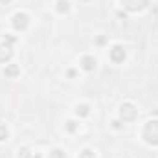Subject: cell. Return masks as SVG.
Here are the masks:
<instances>
[{
	"label": "cell",
	"mask_w": 158,
	"mask_h": 158,
	"mask_svg": "<svg viewBox=\"0 0 158 158\" xmlns=\"http://www.w3.org/2000/svg\"><path fill=\"white\" fill-rule=\"evenodd\" d=\"M142 136L149 145H158V119H149L145 123Z\"/></svg>",
	"instance_id": "6da1fadb"
},
{
	"label": "cell",
	"mask_w": 158,
	"mask_h": 158,
	"mask_svg": "<svg viewBox=\"0 0 158 158\" xmlns=\"http://www.w3.org/2000/svg\"><path fill=\"white\" fill-rule=\"evenodd\" d=\"M7 39V42L4 40L2 44H0V63H7L11 57H13V42H15V39L13 37H6Z\"/></svg>",
	"instance_id": "7a4b0ae2"
},
{
	"label": "cell",
	"mask_w": 158,
	"mask_h": 158,
	"mask_svg": "<svg viewBox=\"0 0 158 158\" xmlns=\"http://www.w3.org/2000/svg\"><path fill=\"white\" fill-rule=\"evenodd\" d=\"M119 116L123 121H134L136 116H138V109H134L132 103H123L119 107Z\"/></svg>",
	"instance_id": "3957f363"
},
{
	"label": "cell",
	"mask_w": 158,
	"mask_h": 158,
	"mask_svg": "<svg viewBox=\"0 0 158 158\" xmlns=\"http://www.w3.org/2000/svg\"><path fill=\"white\" fill-rule=\"evenodd\" d=\"M147 4H149V0H121V6L127 11H132V13H138V11L145 9Z\"/></svg>",
	"instance_id": "277c9868"
},
{
	"label": "cell",
	"mask_w": 158,
	"mask_h": 158,
	"mask_svg": "<svg viewBox=\"0 0 158 158\" xmlns=\"http://www.w3.org/2000/svg\"><path fill=\"white\" fill-rule=\"evenodd\" d=\"M11 24H13V28H15V30L24 31V30L28 28V24H30V17H28L26 13H15V15H13Z\"/></svg>",
	"instance_id": "5b68a950"
},
{
	"label": "cell",
	"mask_w": 158,
	"mask_h": 158,
	"mask_svg": "<svg viewBox=\"0 0 158 158\" xmlns=\"http://www.w3.org/2000/svg\"><path fill=\"white\" fill-rule=\"evenodd\" d=\"M110 61L116 63V64L125 61V50H123V46H119V44L112 46V50H110Z\"/></svg>",
	"instance_id": "8992f818"
},
{
	"label": "cell",
	"mask_w": 158,
	"mask_h": 158,
	"mask_svg": "<svg viewBox=\"0 0 158 158\" xmlns=\"http://www.w3.org/2000/svg\"><path fill=\"white\" fill-rule=\"evenodd\" d=\"M81 66H83L86 72H92V70L96 68V59L90 57V55H85V57L81 59Z\"/></svg>",
	"instance_id": "52a82bcc"
},
{
	"label": "cell",
	"mask_w": 158,
	"mask_h": 158,
	"mask_svg": "<svg viewBox=\"0 0 158 158\" xmlns=\"http://www.w3.org/2000/svg\"><path fill=\"white\" fill-rule=\"evenodd\" d=\"M20 74V68L17 66V64H7L6 68H4V76L6 77H17Z\"/></svg>",
	"instance_id": "ba28073f"
},
{
	"label": "cell",
	"mask_w": 158,
	"mask_h": 158,
	"mask_svg": "<svg viewBox=\"0 0 158 158\" xmlns=\"http://www.w3.org/2000/svg\"><path fill=\"white\" fill-rule=\"evenodd\" d=\"M70 9V2L68 0H57V11L59 13H68Z\"/></svg>",
	"instance_id": "9c48e42d"
},
{
	"label": "cell",
	"mask_w": 158,
	"mask_h": 158,
	"mask_svg": "<svg viewBox=\"0 0 158 158\" xmlns=\"http://www.w3.org/2000/svg\"><path fill=\"white\" fill-rule=\"evenodd\" d=\"M76 114H77V116H88V114H90V107H88L86 103L77 105V109H76Z\"/></svg>",
	"instance_id": "30bf717a"
},
{
	"label": "cell",
	"mask_w": 158,
	"mask_h": 158,
	"mask_svg": "<svg viewBox=\"0 0 158 158\" xmlns=\"http://www.w3.org/2000/svg\"><path fill=\"white\" fill-rule=\"evenodd\" d=\"M50 158H66V155H64L63 149H53V151L50 153Z\"/></svg>",
	"instance_id": "8fae6325"
},
{
	"label": "cell",
	"mask_w": 158,
	"mask_h": 158,
	"mask_svg": "<svg viewBox=\"0 0 158 158\" xmlns=\"http://www.w3.org/2000/svg\"><path fill=\"white\" fill-rule=\"evenodd\" d=\"M79 158H96V155H94L92 149H83V151L79 153Z\"/></svg>",
	"instance_id": "7c38bea8"
},
{
	"label": "cell",
	"mask_w": 158,
	"mask_h": 158,
	"mask_svg": "<svg viewBox=\"0 0 158 158\" xmlns=\"http://www.w3.org/2000/svg\"><path fill=\"white\" fill-rule=\"evenodd\" d=\"M4 140H7V127L4 123H0V142H4Z\"/></svg>",
	"instance_id": "4fadbf2b"
},
{
	"label": "cell",
	"mask_w": 158,
	"mask_h": 158,
	"mask_svg": "<svg viewBox=\"0 0 158 158\" xmlns=\"http://www.w3.org/2000/svg\"><path fill=\"white\" fill-rule=\"evenodd\" d=\"M66 127H68L70 132H74L76 131V121H66Z\"/></svg>",
	"instance_id": "5bb4252c"
},
{
	"label": "cell",
	"mask_w": 158,
	"mask_h": 158,
	"mask_svg": "<svg viewBox=\"0 0 158 158\" xmlns=\"http://www.w3.org/2000/svg\"><path fill=\"white\" fill-rule=\"evenodd\" d=\"M0 2H2V4H9L11 0H0Z\"/></svg>",
	"instance_id": "9a60e30c"
}]
</instances>
